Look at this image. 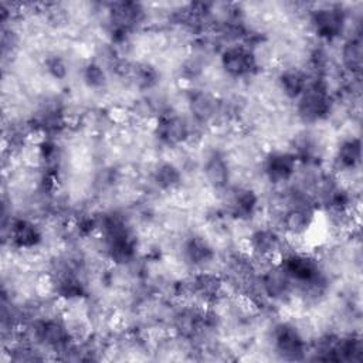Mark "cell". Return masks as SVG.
<instances>
[{
    "label": "cell",
    "mask_w": 363,
    "mask_h": 363,
    "mask_svg": "<svg viewBox=\"0 0 363 363\" xmlns=\"http://www.w3.org/2000/svg\"><path fill=\"white\" fill-rule=\"evenodd\" d=\"M296 113L305 123H315L325 119L332 108V95L323 77L309 79L303 92L295 99Z\"/></svg>",
    "instance_id": "6da1fadb"
},
{
    "label": "cell",
    "mask_w": 363,
    "mask_h": 363,
    "mask_svg": "<svg viewBox=\"0 0 363 363\" xmlns=\"http://www.w3.org/2000/svg\"><path fill=\"white\" fill-rule=\"evenodd\" d=\"M220 64L224 72L231 78H245L257 71L258 62L250 45L230 44L220 54Z\"/></svg>",
    "instance_id": "7a4b0ae2"
},
{
    "label": "cell",
    "mask_w": 363,
    "mask_h": 363,
    "mask_svg": "<svg viewBox=\"0 0 363 363\" xmlns=\"http://www.w3.org/2000/svg\"><path fill=\"white\" fill-rule=\"evenodd\" d=\"M274 347L277 354L289 362L306 357V342L301 332L291 323H279L274 330Z\"/></svg>",
    "instance_id": "3957f363"
},
{
    "label": "cell",
    "mask_w": 363,
    "mask_h": 363,
    "mask_svg": "<svg viewBox=\"0 0 363 363\" xmlns=\"http://www.w3.org/2000/svg\"><path fill=\"white\" fill-rule=\"evenodd\" d=\"M143 10L140 4L132 1H119L113 3L109 10V23L111 33L115 41L121 43L126 35L142 21Z\"/></svg>",
    "instance_id": "277c9868"
},
{
    "label": "cell",
    "mask_w": 363,
    "mask_h": 363,
    "mask_svg": "<svg viewBox=\"0 0 363 363\" xmlns=\"http://www.w3.org/2000/svg\"><path fill=\"white\" fill-rule=\"evenodd\" d=\"M258 282L261 286V294L272 301H285L295 289L291 277L282 268L279 261L268 265L261 272Z\"/></svg>",
    "instance_id": "5b68a950"
},
{
    "label": "cell",
    "mask_w": 363,
    "mask_h": 363,
    "mask_svg": "<svg viewBox=\"0 0 363 363\" xmlns=\"http://www.w3.org/2000/svg\"><path fill=\"white\" fill-rule=\"evenodd\" d=\"M311 24L320 38L330 41L343 33L346 24V13L340 6L336 4L323 6L312 11Z\"/></svg>",
    "instance_id": "8992f818"
},
{
    "label": "cell",
    "mask_w": 363,
    "mask_h": 363,
    "mask_svg": "<svg viewBox=\"0 0 363 363\" xmlns=\"http://www.w3.org/2000/svg\"><path fill=\"white\" fill-rule=\"evenodd\" d=\"M33 336L37 342L54 349L55 352H68L71 332L68 326L58 319H44L33 325Z\"/></svg>",
    "instance_id": "52a82bcc"
},
{
    "label": "cell",
    "mask_w": 363,
    "mask_h": 363,
    "mask_svg": "<svg viewBox=\"0 0 363 363\" xmlns=\"http://www.w3.org/2000/svg\"><path fill=\"white\" fill-rule=\"evenodd\" d=\"M315 208L312 201L298 197L282 216V228L291 237H302L312 227Z\"/></svg>",
    "instance_id": "ba28073f"
},
{
    "label": "cell",
    "mask_w": 363,
    "mask_h": 363,
    "mask_svg": "<svg viewBox=\"0 0 363 363\" xmlns=\"http://www.w3.org/2000/svg\"><path fill=\"white\" fill-rule=\"evenodd\" d=\"M298 159L292 152L275 150L269 152L262 162V172L265 177L274 183L281 184L289 182L296 172Z\"/></svg>",
    "instance_id": "9c48e42d"
},
{
    "label": "cell",
    "mask_w": 363,
    "mask_h": 363,
    "mask_svg": "<svg viewBox=\"0 0 363 363\" xmlns=\"http://www.w3.org/2000/svg\"><path fill=\"white\" fill-rule=\"evenodd\" d=\"M284 241L281 234L272 227H261L251 233L248 248L254 258L271 259L282 252Z\"/></svg>",
    "instance_id": "30bf717a"
},
{
    "label": "cell",
    "mask_w": 363,
    "mask_h": 363,
    "mask_svg": "<svg viewBox=\"0 0 363 363\" xmlns=\"http://www.w3.org/2000/svg\"><path fill=\"white\" fill-rule=\"evenodd\" d=\"M156 136L167 146H179L189 139L190 125L177 113H162L156 123Z\"/></svg>",
    "instance_id": "8fae6325"
},
{
    "label": "cell",
    "mask_w": 363,
    "mask_h": 363,
    "mask_svg": "<svg viewBox=\"0 0 363 363\" xmlns=\"http://www.w3.org/2000/svg\"><path fill=\"white\" fill-rule=\"evenodd\" d=\"M189 109L199 123H208L221 111V105L210 92L196 89L189 95Z\"/></svg>",
    "instance_id": "7c38bea8"
},
{
    "label": "cell",
    "mask_w": 363,
    "mask_h": 363,
    "mask_svg": "<svg viewBox=\"0 0 363 363\" xmlns=\"http://www.w3.org/2000/svg\"><path fill=\"white\" fill-rule=\"evenodd\" d=\"M203 172H204V177H206L207 183L213 189H217V190L227 189V186L230 183L231 173H230L228 162L221 153H218V152L211 153L204 163Z\"/></svg>",
    "instance_id": "4fadbf2b"
},
{
    "label": "cell",
    "mask_w": 363,
    "mask_h": 363,
    "mask_svg": "<svg viewBox=\"0 0 363 363\" xmlns=\"http://www.w3.org/2000/svg\"><path fill=\"white\" fill-rule=\"evenodd\" d=\"M230 199L227 201V207L231 216L235 218H250L257 210L258 196L250 189H234L230 191Z\"/></svg>",
    "instance_id": "5bb4252c"
},
{
    "label": "cell",
    "mask_w": 363,
    "mask_h": 363,
    "mask_svg": "<svg viewBox=\"0 0 363 363\" xmlns=\"http://www.w3.org/2000/svg\"><path fill=\"white\" fill-rule=\"evenodd\" d=\"M10 238L18 248H33L41 241V231L30 220L18 218L11 223Z\"/></svg>",
    "instance_id": "9a60e30c"
},
{
    "label": "cell",
    "mask_w": 363,
    "mask_h": 363,
    "mask_svg": "<svg viewBox=\"0 0 363 363\" xmlns=\"http://www.w3.org/2000/svg\"><path fill=\"white\" fill-rule=\"evenodd\" d=\"M309 79L311 77L303 69L296 67L284 69L278 77L279 86L289 99H296L306 88Z\"/></svg>",
    "instance_id": "2e32d148"
},
{
    "label": "cell",
    "mask_w": 363,
    "mask_h": 363,
    "mask_svg": "<svg viewBox=\"0 0 363 363\" xmlns=\"http://www.w3.org/2000/svg\"><path fill=\"white\" fill-rule=\"evenodd\" d=\"M223 289V279L210 272H200L191 281V291L203 301H214Z\"/></svg>",
    "instance_id": "e0dca14e"
},
{
    "label": "cell",
    "mask_w": 363,
    "mask_h": 363,
    "mask_svg": "<svg viewBox=\"0 0 363 363\" xmlns=\"http://www.w3.org/2000/svg\"><path fill=\"white\" fill-rule=\"evenodd\" d=\"M184 257L189 264L201 268L213 261L214 251L204 238L191 237L184 244Z\"/></svg>",
    "instance_id": "ac0fdd59"
},
{
    "label": "cell",
    "mask_w": 363,
    "mask_h": 363,
    "mask_svg": "<svg viewBox=\"0 0 363 363\" xmlns=\"http://www.w3.org/2000/svg\"><path fill=\"white\" fill-rule=\"evenodd\" d=\"M362 159V143L359 138H350L343 140L335 156V162L339 169L343 170H353L360 164Z\"/></svg>",
    "instance_id": "d6986e66"
},
{
    "label": "cell",
    "mask_w": 363,
    "mask_h": 363,
    "mask_svg": "<svg viewBox=\"0 0 363 363\" xmlns=\"http://www.w3.org/2000/svg\"><path fill=\"white\" fill-rule=\"evenodd\" d=\"M342 65L349 74H359L363 64V45L359 37L349 38L343 43L340 50Z\"/></svg>",
    "instance_id": "ffe728a7"
},
{
    "label": "cell",
    "mask_w": 363,
    "mask_h": 363,
    "mask_svg": "<svg viewBox=\"0 0 363 363\" xmlns=\"http://www.w3.org/2000/svg\"><path fill=\"white\" fill-rule=\"evenodd\" d=\"M153 182L160 190H173L182 182V173L174 164L162 163L153 173Z\"/></svg>",
    "instance_id": "44dd1931"
},
{
    "label": "cell",
    "mask_w": 363,
    "mask_h": 363,
    "mask_svg": "<svg viewBox=\"0 0 363 363\" xmlns=\"http://www.w3.org/2000/svg\"><path fill=\"white\" fill-rule=\"evenodd\" d=\"M82 79L86 86L99 89L106 84V72L98 62H88L82 69Z\"/></svg>",
    "instance_id": "7402d4cb"
},
{
    "label": "cell",
    "mask_w": 363,
    "mask_h": 363,
    "mask_svg": "<svg viewBox=\"0 0 363 363\" xmlns=\"http://www.w3.org/2000/svg\"><path fill=\"white\" fill-rule=\"evenodd\" d=\"M135 81L140 88H150L157 81V72L149 65H140L135 69Z\"/></svg>",
    "instance_id": "603a6c76"
},
{
    "label": "cell",
    "mask_w": 363,
    "mask_h": 363,
    "mask_svg": "<svg viewBox=\"0 0 363 363\" xmlns=\"http://www.w3.org/2000/svg\"><path fill=\"white\" fill-rule=\"evenodd\" d=\"M45 68L50 72V75L57 79H62L67 75V64L62 58H60L57 55L48 57L45 60Z\"/></svg>",
    "instance_id": "cb8c5ba5"
}]
</instances>
